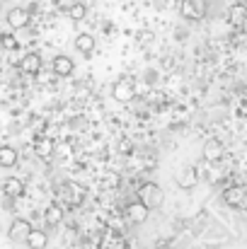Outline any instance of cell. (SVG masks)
<instances>
[{
  "instance_id": "cell-7",
  "label": "cell",
  "mask_w": 247,
  "mask_h": 249,
  "mask_svg": "<svg viewBox=\"0 0 247 249\" xmlns=\"http://www.w3.org/2000/svg\"><path fill=\"white\" fill-rule=\"evenodd\" d=\"M247 196V189L245 186H228L226 191H223V203L226 206H230V208H240L243 206V201H245Z\"/></svg>"
},
{
  "instance_id": "cell-15",
  "label": "cell",
  "mask_w": 247,
  "mask_h": 249,
  "mask_svg": "<svg viewBox=\"0 0 247 249\" xmlns=\"http://www.w3.org/2000/svg\"><path fill=\"white\" fill-rule=\"evenodd\" d=\"M76 51H80L82 56H90V53L95 51V36L87 34V32L78 34V36H76Z\"/></svg>"
},
{
  "instance_id": "cell-19",
  "label": "cell",
  "mask_w": 247,
  "mask_h": 249,
  "mask_svg": "<svg viewBox=\"0 0 247 249\" xmlns=\"http://www.w3.org/2000/svg\"><path fill=\"white\" fill-rule=\"evenodd\" d=\"M85 15H87V7H85L82 2H73V5L68 7V17H71L73 22H82Z\"/></svg>"
},
{
  "instance_id": "cell-21",
  "label": "cell",
  "mask_w": 247,
  "mask_h": 249,
  "mask_svg": "<svg viewBox=\"0 0 247 249\" xmlns=\"http://www.w3.org/2000/svg\"><path fill=\"white\" fill-rule=\"evenodd\" d=\"M119 153H124V155L131 153V141H129V138H124V141L119 143Z\"/></svg>"
},
{
  "instance_id": "cell-13",
  "label": "cell",
  "mask_w": 247,
  "mask_h": 249,
  "mask_svg": "<svg viewBox=\"0 0 247 249\" xmlns=\"http://www.w3.org/2000/svg\"><path fill=\"white\" fill-rule=\"evenodd\" d=\"M24 245L29 249H46L49 245V235L44 232V230H29V235H27V240H24Z\"/></svg>"
},
{
  "instance_id": "cell-20",
  "label": "cell",
  "mask_w": 247,
  "mask_h": 249,
  "mask_svg": "<svg viewBox=\"0 0 247 249\" xmlns=\"http://www.w3.org/2000/svg\"><path fill=\"white\" fill-rule=\"evenodd\" d=\"M0 46H2L5 51H15V49H17V39H15V34H10V32L0 34Z\"/></svg>"
},
{
  "instance_id": "cell-22",
  "label": "cell",
  "mask_w": 247,
  "mask_h": 249,
  "mask_svg": "<svg viewBox=\"0 0 247 249\" xmlns=\"http://www.w3.org/2000/svg\"><path fill=\"white\" fill-rule=\"evenodd\" d=\"M243 29H245V34H247V17H245V22H243Z\"/></svg>"
},
{
  "instance_id": "cell-1",
  "label": "cell",
  "mask_w": 247,
  "mask_h": 249,
  "mask_svg": "<svg viewBox=\"0 0 247 249\" xmlns=\"http://www.w3.org/2000/svg\"><path fill=\"white\" fill-rule=\"evenodd\" d=\"M138 201L148 208V211H155V208H160L165 203V191L163 186H158V184H153V181H148V184H143L141 189H138Z\"/></svg>"
},
{
  "instance_id": "cell-8",
  "label": "cell",
  "mask_w": 247,
  "mask_h": 249,
  "mask_svg": "<svg viewBox=\"0 0 247 249\" xmlns=\"http://www.w3.org/2000/svg\"><path fill=\"white\" fill-rule=\"evenodd\" d=\"M223 155H226V148H223V143L218 138H209L204 143V160L206 162H218Z\"/></svg>"
},
{
  "instance_id": "cell-2",
  "label": "cell",
  "mask_w": 247,
  "mask_h": 249,
  "mask_svg": "<svg viewBox=\"0 0 247 249\" xmlns=\"http://www.w3.org/2000/svg\"><path fill=\"white\" fill-rule=\"evenodd\" d=\"M179 12L184 19L199 22L206 17V0H182L179 2Z\"/></svg>"
},
{
  "instance_id": "cell-9",
  "label": "cell",
  "mask_w": 247,
  "mask_h": 249,
  "mask_svg": "<svg viewBox=\"0 0 247 249\" xmlns=\"http://www.w3.org/2000/svg\"><path fill=\"white\" fill-rule=\"evenodd\" d=\"M51 71L56 73V78H68L73 71H76V63H73V58H68V56H56L54 58V63H51Z\"/></svg>"
},
{
  "instance_id": "cell-4",
  "label": "cell",
  "mask_w": 247,
  "mask_h": 249,
  "mask_svg": "<svg viewBox=\"0 0 247 249\" xmlns=\"http://www.w3.org/2000/svg\"><path fill=\"white\" fill-rule=\"evenodd\" d=\"M136 94V87H133V80L131 78H119L114 87H112V97L116 102H131Z\"/></svg>"
},
{
  "instance_id": "cell-10",
  "label": "cell",
  "mask_w": 247,
  "mask_h": 249,
  "mask_svg": "<svg viewBox=\"0 0 247 249\" xmlns=\"http://www.w3.org/2000/svg\"><path fill=\"white\" fill-rule=\"evenodd\" d=\"M148 208L141 203V201H133V203H129L126 206V215H129V220L133 223V225H143L146 220H148Z\"/></svg>"
},
{
  "instance_id": "cell-24",
  "label": "cell",
  "mask_w": 247,
  "mask_h": 249,
  "mask_svg": "<svg viewBox=\"0 0 247 249\" xmlns=\"http://www.w3.org/2000/svg\"><path fill=\"white\" fill-rule=\"evenodd\" d=\"M2 2H7V0H2Z\"/></svg>"
},
{
  "instance_id": "cell-23",
  "label": "cell",
  "mask_w": 247,
  "mask_h": 249,
  "mask_svg": "<svg viewBox=\"0 0 247 249\" xmlns=\"http://www.w3.org/2000/svg\"><path fill=\"white\" fill-rule=\"evenodd\" d=\"M0 10H2V0H0Z\"/></svg>"
},
{
  "instance_id": "cell-16",
  "label": "cell",
  "mask_w": 247,
  "mask_h": 249,
  "mask_svg": "<svg viewBox=\"0 0 247 249\" xmlns=\"http://www.w3.org/2000/svg\"><path fill=\"white\" fill-rule=\"evenodd\" d=\"M245 17H247V7L243 2H235V5L228 10V22H230L233 27H243Z\"/></svg>"
},
{
  "instance_id": "cell-12",
  "label": "cell",
  "mask_w": 247,
  "mask_h": 249,
  "mask_svg": "<svg viewBox=\"0 0 247 249\" xmlns=\"http://www.w3.org/2000/svg\"><path fill=\"white\" fill-rule=\"evenodd\" d=\"M2 194L10 196V198H19V196L24 194V184H22V179H17V177H7V179L2 181Z\"/></svg>"
},
{
  "instance_id": "cell-17",
  "label": "cell",
  "mask_w": 247,
  "mask_h": 249,
  "mask_svg": "<svg viewBox=\"0 0 247 249\" xmlns=\"http://www.w3.org/2000/svg\"><path fill=\"white\" fill-rule=\"evenodd\" d=\"M15 165H17V150L10 148V145H2L0 148V167L10 169V167H15Z\"/></svg>"
},
{
  "instance_id": "cell-11",
  "label": "cell",
  "mask_w": 247,
  "mask_h": 249,
  "mask_svg": "<svg viewBox=\"0 0 247 249\" xmlns=\"http://www.w3.org/2000/svg\"><path fill=\"white\" fill-rule=\"evenodd\" d=\"M19 71L27 75H37V71H41V56L37 51H29L22 61H19Z\"/></svg>"
},
{
  "instance_id": "cell-14",
  "label": "cell",
  "mask_w": 247,
  "mask_h": 249,
  "mask_svg": "<svg viewBox=\"0 0 247 249\" xmlns=\"http://www.w3.org/2000/svg\"><path fill=\"white\" fill-rule=\"evenodd\" d=\"M63 215H66V213H63V208H61V206H56V203H54V206H46V211H44V220H46V225H49V228L61 225V223H63Z\"/></svg>"
},
{
  "instance_id": "cell-18",
  "label": "cell",
  "mask_w": 247,
  "mask_h": 249,
  "mask_svg": "<svg viewBox=\"0 0 247 249\" xmlns=\"http://www.w3.org/2000/svg\"><path fill=\"white\" fill-rule=\"evenodd\" d=\"M34 150H37V158L49 160V158H51V153H54V143H51L49 138H41V141H37Z\"/></svg>"
},
{
  "instance_id": "cell-6",
  "label": "cell",
  "mask_w": 247,
  "mask_h": 249,
  "mask_svg": "<svg viewBox=\"0 0 247 249\" xmlns=\"http://www.w3.org/2000/svg\"><path fill=\"white\" fill-rule=\"evenodd\" d=\"M29 22H32V12L27 7H12V10H7V24L12 29H24V27H29Z\"/></svg>"
},
{
  "instance_id": "cell-5",
  "label": "cell",
  "mask_w": 247,
  "mask_h": 249,
  "mask_svg": "<svg viewBox=\"0 0 247 249\" xmlns=\"http://www.w3.org/2000/svg\"><path fill=\"white\" fill-rule=\"evenodd\" d=\"M29 230H32V223L27 218H15L7 228V237H10V242H24Z\"/></svg>"
},
{
  "instance_id": "cell-3",
  "label": "cell",
  "mask_w": 247,
  "mask_h": 249,
  "mask_svg": "<svg viewBox=\"0 0 247 249\" xmlns=\"http://www.w3.org/2000/svg\"><path fill=\"white\" fill-rule=\"evenodd\" d=\"M174 181L179 189H194L199 184V172L194 165H182L174 172Z\"/></svg>"
}]
</instances>
